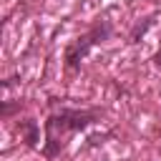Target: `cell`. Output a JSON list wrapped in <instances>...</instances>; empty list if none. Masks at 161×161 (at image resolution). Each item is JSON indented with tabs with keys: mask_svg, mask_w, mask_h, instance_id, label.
<instances>
[{
	"mask_svg": "<svg viewBox=\"0 0 161 161\" xmlns=\"http://www.w3.org/2000/svg\"><path fill=\"white\" fill-rule=\"evenodd\" d=\"M96 118V113H91V111H70V108H63L60 113H53L50 118H48V123H45V128H48V146H45V153L48 156H55L60 148H58V133L63 136L65 131H80V128H86L91 121Z\"/></svg>",
	"mask_w": 161,
	"mask_h": 161,
	"instance_id": "6da1fadb",
	"label": "cell"
},
{
	"mask_svg": "<svg viewBox=\"0 0 161 161\" xmlns=\"http://www.w3.org/2000/svg\"><path fill=\"white\" fill-rule=\"evenodd\" d=\"M111 33V28L106 25V23H98V25H93L83 38H78L70 48H68V53H65V65L68 68H75L78 63H80V58H86V53L98 43V40H103L106 35Z\"/></svg>",
	"mask_w": 161,
	"mask_h": 161,
	"instance_id": "7a4b0ae2",
	"label": "cell"
},
{
	"mask_svg": "<svg viewBox=\"0 0 161 161\" xmlns=\"http://www.w3.org/2000/svg\"><path fill=\"white\" fill-rule=\"evenodd\" d=\"M20 131L25 133V141H28L30 146L38 141V128H35V123H33V121H23V123H20Z\"/></svg>",
	"mask_w": 161,
	"mask_h": 161,
	"instance_id": "3957f363",
	"label": "cell"
},
{
	"mask_svg": "<svg viewBox=\"0 0 161 161\" xmlns=\"http://www.w3.org/2000/svg\"><path fill=\"white\" fill-rule=\"evenodd\" d=\"M153 63H156V65H158V68H161V50H158V53H156V55H153Z\"/></svg>",
	"mask_w": 161,
	"mask_h": 161,
	"instance_id": "277c9868",
	"label": "cell"
}]
</instances>
